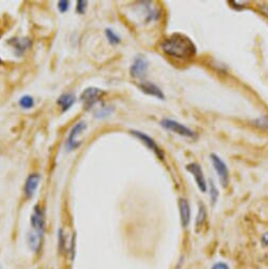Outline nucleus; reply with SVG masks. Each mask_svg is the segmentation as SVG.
<instances>
[{"mask_svg": "<svg viewBox=\"0 0 268 269\" xmlns=\"http://www.w3.org/2000/svg\"><path fill=\"white\" fill-rule=\"evenodd\" d=\"M255 126L260 127L261 129H266L268 127V117L267 116H261L258 120L254 121Z\"/></svg>", "mask_w": 268, "mask_h": 269, "instance_id": "obj_21", "label": "nucleus"}, {"mask_svg": "<svg viewBox=\"0 0 268 269\" xmlns=\"http://www.w3.org/2000/svg\"><path fill=\"white\" fill-rule=\"evenodd\" d=\"M148 70V60L144 56H138L135 57L132 66L130 68L131 76L134 78H142L145 76Z\"/></svg>", "mask_w": 268, "mask_h": 269, "instance_id": "obj_9", "label": "nucleus"}, {"mask_svg": "<svg viewBox=\"0 0 268 269\" xmlns=\"http://www.w3.org/2000/svg\"><path fill=\"white\" fill-rule=\"evenodd\" d=\"M163 51L172 57L190 59L197 54V47L193 41L184 34L174 33L161 43Z\"/></svg>", "mask_w": 268, "mask_h": 269, "instance_id": "obj_1", "label": "nucleus"}, {"mask_svg": "<svg viewBox=\"0 0 268 269\" xmlns=\"http://www.w3.org/2000/svg\"><path fill=\"white\" fill-rule=\"evenodd\" d=\"M186 169L192 174V177L195 178V180L198 187V189L202 192H206L207 184H206V179H205L201 166L197 164V162H191V164L187 165Z\"/></svg>", "mask_w": 268, "mask_h": 269, "instance_id": "obj_8", "label": "nucleus"}, {"mask_svg": "<svg viewBox=\"0 0 268 269\" xmlns=\"http://www.w3.org/2000/svg\"><path fill=\"white\" fill-rule=\"evenodd\" d=\"M263 12H264V13L268 16V7H266V8H263Z\"/></svg>", "mask_w": 268, "mask_h": 269, "instance_id": "obj_26", "label": "nucleus"}, {"mask_svg": "<svg viewBox=\"0 0 268 269\" xmlns=\"http://www.w3.org/2000/svg\"><path fill=\"white\" fill-rule=\"evenodd\" d=\"M34 98L30 95L21 96L19 99V106L22 109H32L34 107Z\"/></svg>", "mask_w": 268, "mask_h": 269, "instance_id": "obj_17", "label": "nucleus"}, {"mask_svg": "<svg viewBox=\"0 0 268 269\" xmlns=\"http://www.w3.org/2000/svg\"><path fill=\"white\" fill-rule=\"evenodd\" d=\"M87 4H88V2L84 1V0H80V1H77L76 11H77L78 14H84L85 13L86 9H87Z\"/></svg>", "mask_w": 268, "mask_h": 269, "instance_id": "obj_22", "label": "nucleus"}, {"mask_svg": "<svg viewBox=\"0 0 268 269\" xmlns=\"http://www.w3.org/2000/svg\"><path fill=\"white\" fill-rule=\"evenodd\" d=\"M0 269H1V267H0Z\"/></svg>", "mask_w": 268, "mask_h": 269, "instance_id": "obj_27", "label": "nucleus"}, {"mask_svg": "<svg viewBox=\"0 0 268 269\" xmlns=\"http://www.w3.org/2000/svg\"><path fill=\"white\" fill-rule=\"evenodd\" d=\"M131 134L134 135L136 139H139L140 141H142L143 143H145V145L153 151L155 153V155H158L161 160L164 159V153L161 151V148L158 146V143L154 142V140L152 137H150L149 135H147L146 133H143L141 131H136V130H132L131 131Z\"/></svg>", "mask_w": 268, "mask_h": 269, "instance_id": "obj_7", "label": "nucleus"}, {"mask_svg": "<svg viewBox=\"0 0 268 269\" xmlns=\"http://www.w3.org/2000/svg\"><path fill=\"white\" fill-rule=\"evenodd\" d=\"M210 160L211 162H213V166L217 174V177H219L220 183L222 184L224 188H226L229 184V170L227 165L219 155H216L214 153L210 155Z\"/></svg>", "mask_w": 268, "mask_h": 269, "instance_id": "obj_3", "label": "nucleus"}, {"mask_svg": "<svg viewBox=\"0 0 268 269\" xmlns=\"http://www.w3.org/2000/svg\"><path fill=\"white\" fill-rule=\"evenodd\" d=\"M106 36H107L111 45H117V43L121 42L120 35L116 34L112 29H106Z\"/></svg>", "mask_w": 268, "mask_h": 269, "instance_id": "obj_18", "label": "nucleus"}, {"mask_svg": "<svg viewBox=\"0 0 268 269\" xmlns=\"http://www.w3.org/2000/svg\"><path fill=\"white\" fill-rule=\"evenodd\" d=\"M161 126L168 131H171V132L177 133L180 136L188 137V139H197V137L195 131H192L190 128L177 121L170 120V118H164V120L161 122Z\"/></svg>", "mask_w": 268, "mask_h": 269, "instance_id": "obj_2", "label": "nucleus"}, {"mask_svg": "<svg viewBox=\"0 0 268 269\" xmlns=\"http://www.w3.org/2000/svg\"><path fill=\"white\" fill-rule=\"evenodd\" d=\"M139 88L148 95L154 96L159 99H165L163 91H161L157 85L150 83V81H142V83L139 85Z\"/></svg>", "mask_w": 268, "mask_h": 269, "instance_id": "obj_12", "label": "nucleus"}, {"mask_svg": "<svg viewBox=\"0 0 268 269\" xmlns=\"http://www.w3.org/2000/svg\"><path fill=\"white\" fill-rule=\"evenodd\" d=\"M28 242H29V246L30 248L33 250V251L37 252L40 249L41 246V242H42V235L38 234L36 233H33L31 231L28 236Z\"/></svg>", "mask_w": 268, "mask_h": 269, "instance_id": "obj_15", "label": "nucleus"}, {"mask_svg": "<svg viewBox=\"0 0 268 269\" xmlns=\"http://www.w3.org/2000/svg\"><path fill=\"white\" fill-rule=\"evenodd\" d=\"M209 184H210V188H209L210 199H211V203H213V205H214L217 201V198H219V190H217L213 179H210Z\"/></svg>", "mask_w": 268, "mask_h": 269, "instance_id": "obj_19", "label": "nucleus"}, {"mask_svg": "<svg viewBox=\"0 0 268 269\" xmlns=\"http://www.w3.org/2000/svg\"><path fill=\"white\" fill-rule=\"evenodd\" d=\"M105 94V92L98 88L95 87H90L87 88V89L82 93L80 95V101L84 104L86 109H91L93 106L96 105L103 95Z\"/></svg>", "mask_w": 268, "mask_h": 269, "instance_id": "obj_4", "label": "nucleus"}, {"mask_svg": "<svg viewBox=\"0 0 268 269\" xmlns=\"http://www.w3.org/2000/svg\"><path fill=\"white\" fill-rule=\"evenodd\" d=\"M69 7H70V1H66V0H62V1H59L57 3V8L61 13H65V12L69 10Z\"/></svg>", "mask_w": 268, "mask_h": 269, "instance_id": "obj_23", "label": "nucleus"}, {"mask_svg": "<svg viewBox=\"0 0 268 269\" xmlns=\"http://www.w3.org/2000/svg\"><path fill=\"white\" fill-rule=\"evenodd\" d=\"M206 217H207L206 207H205V205L203 203H198V211H197V220H196L197 230H198L203 226L205 221H206Z\"/></svg>", "mask_w": 268, "mask_h": 269, "instance_id": "obj_16", "label": "nucleus"}, {"mask_svg": "<svg viewBox=\"0 0 268 269\" xmlns=\"http://www.w3.org/2000/svg\"><path fill=\"white\" fill-rule=\"evenodd\" d=\"M211 269H230V268L227 264H225V263L219 262V263H215V264L213 266V268H211Z\"/></svg>", "mask_w": 268, "mask_h": 269, "instance_id": "obj_24", "label": "nucleus"}, {"mask_svg": "<svg viewBox=\"0 0 268 269\" xmlns=\"http://www.w3.org/2000/svg\"><path fill=\"white\" fill-rule=\"evenodd\" d=\"M262 242L264 243V245L268 246V233L263 234V236H262Z\"/></svg>", "mask_w": 268, "mask_h": 269, "instance_id": "obj_25", "label": "nucleus"}, {"mask_svg": "<svg viewBox=\"0 0 268 269\" xmlns=\"http://www.w3.org/2000/svg\"><path fill=\"white\" fill-rule=\"evenodd\" d=\"M40 182V177L38 174H31L26 180V185H24V192L28 197H32L35 192L38 188V185Z\"/></svg>", "mask_w": 268, "mask_h": 269, "instance_id": "obj_13", "label": "nucleus"}, {"mask_svg": "<svg viewBox=\"0 0 268 269\" xmlns=\"http://www.w3.org/2000/svg\"><path fill=\"white\" fill-rule=\"evenodd\" d=\"M87 128V125L85 122H79L78 124H76L75 126H74L70 133L69 136H68V140L66 143V148L69 150V151H72L74 149H77L80 145V143L78 142L77 137L78 135L83 132V131Z\"/></svg>", "mask_w": 268, "mask_h": 269, "instance_id": "obj_6", "label": "nucleus"}, {"mask_svg": "<svg viewBox=\"0 0 268 269\" xmlns=\"http://www.w3.org/2000/svg\"><path fill=\"white\" fill-rule=\"evenodd\" d=\"M45 215L39 206H35L32 215H31V226H32L33 233L43 235L45 231Z\"/></svg>", "mask_w": 268, "mask_h": 269, "instance_id": "obj_5", "label": "nucleus"}, {"mask_svg": "<svg viewBox=\"0 0 268 269\" xmlns=\"http://www.w3.org/2000/svg\"><path fill=\"white\" fill-rule=\"evenodd\" d=\"M8 45L14 50L17 56H21L31 47L32 42H31L29 38H19V37H16V38L9 39Z\"/></svg>", "mask_w": 268, "mask_h": 269, "instance_id": "obj_10", "label": "nucleus"}, {"mask_svg": "<svg viewBox=\"0 0 268 269\" xmlns=\"http://www.w3.org/2000/svg\"><path fill=\"white\" fill-rule=\"evenodd\" d=\"M112 112H113V108H111V107H103V108L98 109L95 112V116L98 117V118H104V117H107V116L111 115Z\"/></svg>", "mask_w": 268, "mask_h": 269, "instance_id": "obj_20", "label": "nucleus"}, {"mask_svg": "<svg viewBox=\"0 0 268 269\" xmlns=\"http://www.w3.org/2000/svg\"><path fill=\"white\" fill-rule=\"evenodd\" d=\"M74 103H75V95L73 93H64L59 96L57 101V105L64 112L69 110Z\"/></svg>", "mask_w": 268, "mask_h": 269, "instance_id": "obj_14", "label": "nucleus"}, {"mask_svg": "<svg viewBox=\"0 0 268 269\" xmlns=\"http://www.w3.org/2000/svg\"><path fill=\"white\" fill-rule=\"evenodd\" d=\"M179 215H180V223H182V226L184 228H187L190 223V217H191L190 205L186 198H179Z\"/></svg>", "mask_w": 268, "mask_h": 269, "instance_id": "obj_11", "label": "nucleus"}]
</instances>
